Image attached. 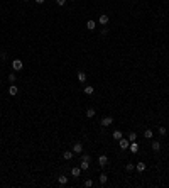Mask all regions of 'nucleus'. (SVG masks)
Masks as SVG:
<instances>
[{
    "instance_id": "27",
    "label": "nucleus",
    "mask_w": 169,
    "mask_h": 188,
    "mask_svg": "<svg viewBox=\"0 0 169 188\" xmlns=\"http://www.w3.org/2000/svg\"><path fill=\"white\" fill-rule=\"evenodd\" d=\"M56 4H58V5H59V7H63V5H64V4H66V0H56Z\"/></svg>"
},
{
    "instance_id": "19",
    "label": "nucleus",
    "mask_w": 169,
    "mask_h": 188,
    "mask_svg": "<svg viewBox=\"0 0 169 188\" xmlns=\"http://www.w3.org/2000/svg\"><path fill=\"white\" fill-rule=\"evenodd\" d=\"M93 92H95L93 86H90V85H88V86H84V93H86V95H93Z\"/></svg>"
},
{
    "instance_id": "32",
    "label": "nucleus",
    "mask_w": 169,
    "mask_h": 188,
    "mask_svg": "<svg viewBox=\"0 0 169 188\" xmlns=\"http://www.w3.org/2000/svg\"><path fill=\"white\" fill-rule=\"evenodd\" d=\"M24 2H29V0H24Z\"/></svg>"
},
{
    "instance_id": "31",
    "label": "nucleus",
    "mask_w": 169,
    "mask_h": 188,
    "mask_svg": "<svg viewBox=\"0 0 169 188\" xmlns=\"http://www.w3.org/2000/svg\"><path fill=\"white\" fill-rule=\"evenodd\" d=\"M34 2H36V4H39V5H42V4H44V0H34Z\"/></svg>"
},
{
    "instance_id": "28",
    "label": "nucleus",
    "mask_w": 169,
    "mask_h": 188,
    "mask_svg": "<svg viewBox=\"0 0 169 188\" xmlns=\"http://www.w3.org/2000/svg\"><path fill=\"white\" fill-rule=\"evenodd\" d=\"M81 159H84V161H90L91 158H90V154H83V156H81Z\"/></svg>"
},
{
    "instance_id": "20",
    "label": "nucleus",
    "mask_w": 169,
    "mask_h": 188,
    "mask_svg": "<svg viewBox=\"0 0 169 188\" xmlns=\"http://www.w3.org/2000/svg\"><path fill=\"white\" fill-rule=\"evenodd\" d=\"M86 117L88 119L95 117V108H86Z\"/></svg>"
},
{
    "instance_id": "4",
    "label": "nucleus",
    "mask_w": 169,
    "mask_h": 188,
    "mask_svg": "<svg viewBox=\"0 0 169 188\" xmlns=\"http://www.w3.org/2000/svg\"><path fill=\"white\" fill-rule=\"evenodd\" d=\"M108 20H110V17H108L107 14H102V15L98 17V22L102 24V26H107V24H108Z\"/></svg>"
},
{
    "instance_id": "12",
    "label": "nucleus",
    "mask_w": 169,
    "mask_h": 188,
    "mask_svg": "<svg viewBox=\"0 0 169 188\" xmlns=\"http://www.w3.org/2000/svg\"><path fill=\"white\" fill-rule=\"evenodd\" d=\"M95 27H96V22L90 19L88 22H86V29H88V31H95Z\"/></svg>"
},
{
    "instance_id": "30",
    "label": "nucleus",
    "mask_w": 169,
    "mask_h": 188,
    "mask_svg": "<svg viewBox=\"0 0 169 188\" xmlns=\"http://www.w3.org/2000/svg\"><path fill=\"white\" fill-rule=\"evenodd\" d=\"M102 34H103V36H107V34H108V29L103 27V29H102Z\"/></svg>"
},
{
    "instance_id": "8",
    "label": "nucleus",
    "mask_w": 169,
    "mask_h": 188,
    "mask_svg": "<svg viewBox=\"0 0 169 188\" xmlns=\"http://www.w3.org/2000/svg\"><path fill=\"white\" fill-rule=\"evenodd\" d=\"M98 165H100V166H107V165H108V158H107L105 154H102V156L98 158Z\"/></svg>"
},
{
    "instance_id": "24",
    "label": "nucleus",
    "mask_w": 169,
    "mask_h": 188,
    "mask_svg": "<svg viewBox=\"0 0 169 188\" xmlns=\"http://www.w3.org/2000/svg\"><path fill=\"white\" fill-rule=\"evenodd\" d=\"M84 186L91 188V186H93V181H91V180H84Z\"/></svg>"
},
{
    "instance_id": "5",
    "label": "nucleus",
    "mask_w": 169,
    "mask_h": 188,
    "mask_svg": "<svg viewBox=\"0 0 169 188\" xmlns=\"http://www.w3.org/2000/svg\"><path fill=\"white\" fill-rule=\"evenodd\" d=\"M112 122H113L112 117H103L100 124H102V127H108V126H112Z\"/></svg>"
},
{
    "instance_id": "2",
    "label": "nucleus",
    "mask_w": 169,
    "mask_h": 188,
    "mask_svg": "<svg viewBox=\"0 0 169 188\" xmlns=\"http://www.w3.org/2000/svg\"><path fill=\"white\" fill-rule=\"evenodd\" d=\"M73 153H75V154H81V153H83V144H81V142H75V144H73Z\"/></svg>"
},
{
    "instance_id": "9",
    "label": "nucleus",
    "mask_w": 169,
    "mask_h": 188,
    "mask_svg": "<svg viewBox=\"0 0 169 188\" xmlns=\"http://www.w3.org/2000/svg\"><path fill=\"white\" fill-rule=\"evenodd\" d=\"M58 183L61 185V186H64V185L68 183V176H64V174H59V176H58Z\"/></svg>"
},
{
    "instance_id": "16",
    "label": "nucleus",
    "mask_w": 169,
    "mask_h": 188,
    "mask_svg": "<svg viewBox=\"0 0 169 188\" xmlns=\"http://www.w3.org/2000/svg\"><path fill=\"white\" fill-rule=\"evenodd\" d=\"M78 81H81V83L86 81V75H84V71H78Z\"/></svg>"
},
{
    "instance_id": "33",
    "label": "nucleus",
    "mask_w": 169,
    "mask_h": 188,
    "mask_svg": "<svg viewBox=\"0 0 169 188\" xmlns=\"http://www.w3.org/2000/svg\"><path fill=\"white\" fill-rule=\"evenodd\" d=\"M0 85H2V80H0Z\"/></svg>"
},
{
    "instance_id": "18",
    "label": "nucleus",
    "mask_w": 169,
    "mask_h": 188,
    "mask_svg": "<svg viewBox=\"0 0 169 188\" xmlns=\"http://www.w3.org/2000/svg\"><path fill=\"white\" fill-rule=\"evenodd\" d=\"M80 168H81V169H88V168H90V161H84V159H81V165H80Z\"/></svg>"
},
{
    "instance_id": "22",
    "label": "nucleus",
    "mask_w": 169,
    "mask_h": 188,
    "mask_svg": "<svg viewBox=\"0 0 169 188\" xmlns=\"http://www.w3.org/2000/svg\"><path fill=\"white\" fill-rule=\"evenodd\" d=\"M129 141H130V142L137 141V134H135V132H130V134H129Z\"/></svg>"
},
{
    "instance_id": "14",
    "label": "nucleus",
    "mask_w": 169,
    "mask_h": 188,
    "mask_svg": "<svg viewBox=\"0 0 169 188\" xmlns=\"http://www.w3.org/2000/svg\"><path fill=\"white\" fill-rule=\"evenodd\" d=\"M146 168H147V166H146V163H137V165H135V169L139 171V173L146 171Z\"/></svg>"
},
{
    "instance_id": "1",
    "label": "nucleus",
    "mask_w": 169,
    "mask_h": 188,
    "mask_svg": "<svg viewBox=\"0 0 169 188\" xmlns=\"http://www.w3.org/2000/svg\"><path fill=\"white\" fill-rule=\"evenodd\" d=\"M12 70L14 71H22L24 70L22 61H20V59H14V61H12Z\"/></svg>"
},
{
    "instance_id": "10",
    "label": "nucleus",
    "mask_w": 169,
    "mask_h": 188,
    "mask_svg": "<svg viewBox=\"0 0 169 188\" xmlns=\"http://www.w3.org/2000/svg\"><path fill=\"white\" fill-rule=\"evenodd\" d=\"M73 156H75V153H73V151H64V153H63V158H64L66 161L73 159Z\"/></svg>"
},
{
    "instance_id": "3",
    "label": "nucleus",
    "mask_w": 169,
    "mask_h": 188,
    "mask_svg": "<svg viewBox=\"0 0 169 188\" xmlns=\"http://www.w3.org/2000/svg\"><path fill=\"white\" fill-rule=\"evenodd\" d=\"M118 146L122 147V149H129V146H130V141H129V139H125V137H122V139L118 141Z\"/></svg>"
},
{
    "instance_id": "23",
    "label": "nucleus",
    "mask_w": 169,
    "mask_h": 188,
    "mask_svg": "<svg viewBox=\"0 0 169 188\" xmlns=\"http://www.w3.org/2000/svg\"><path fill=\"white\" fill-rule=\"evenodd\" d=\"M125 169H127V171H134V169H135V165H132V163H127Z\"/></svg>"
},
{
    "instance_id": "13",
    "label": "nucleus",
    "mask_w": 169,
    "mask_h": 188,
    "mask_svg": "<svg viewBox=\"0 0 169 188\" xmlns=\"http://www.w3.org/2000/svg\"><path fill=\"white\" fill-rule=\"evenodd\" d=\"M152 151H154V153H159L161 151V142L159 141H152Z\"/></svg>"
},
{
    "instance_id": "6",
    "label": "nucleus",
    "mask_w": 169,
    "mask_h": 188,
    "mask_svg": "<svg viewBox=\"0 0 169 188\" xmlns=\"http://www.w3.org/2000/svg\"><path fill=\"white\" fill-rule=\"evenodd\" d=\"M112 137L115 139V141H120V139L123 137V134H122V131H118V129H115V131L112 132Z\"/></svg>"
},
{
    "instance_id": "15",
    "label": "nucleus",
    "mask_w": 169,
    "mask_h": 188,
    "mask_svg": "<svg viewBox=\"0 0 169 188\" xmlns=\"http://www.w3.org/2000/svg\"><path fill=\"white\" fill-rule=\"evenodd\" d=\"M71 174H73L75 178H78L81 174V168H71Z\"/></svg>"
},
{
    "instance_id": "34",
    "label": "nucleus",
    "mask_w": 169,
    "mask_h": 188,
    "mask_svg": "<svg viewBox=\"0 0 169 188\" xmlns=\"http://www.w3.org/2000/svg\"><path fill=\"white\" fill-rule=\"evenodd\" d=\"M71 2H73V0H71Z\"/></svg>"
},
{
    "instance_id": "25",
    "label": "nucleus",
    "mask_w": 169,
    "mask_h": 188,
    "mask_svg": "<svg viewBox=\"0 0 169 188\" xmlns=\"http://www.w3.org/2000/svg\"><path fill=\"white\" fill-rule=\"evenodd\" d=\"M159 134L161 136H166V127H159Z\"/></svg>"
},
{
    "instance_id": "29",
    "label": "nucleus",
    "mask_w": 169,
    "mask_h": 188,
    "mask_svg": "<svg viewBox=\"0 0 169 188\" xmlns=\"http://www.w3.org/2000/svg\"><path fill=\"white\" fill-rule=\"evenodd\" d=\"M0 59H4V61H5V59H7V53H2V54H0Z\"/></svg>"
},
{
    "instance_id": "7",
    "label": "nucleus",
    "mask_w": 169,
    "mask_h": 188,
    "mask_svg": "<svg viewBox=\"0 0 169 188\" xmlns=\"http://www.w3.org/2000/svg\"><path fill=\"white\" fill-rule=\"evenodd\" d=\"M129 149H130V153H139V144H137V141H134V142H130V146H129Z\"/></svg>"
},
{
    "instance_id": "21",
    "label": "nucleus",
    "mask_w": 169,
    "mask_h": 188,
    "mask_svg": "<svg viewBox=\"0 0 169 188\" xmlns=\"http://www.w3.org/2000/svg\"><path fill=\"white\" fill-rule=\"evenodd\" d=\"M107 181H108V176H107L105 173H102V174H100V183H102V185H105Z\"/></svg>"
},
{
    "instance_id": "26",
    "label": "nucleus",
    "mask_w": 169,
    "mask_h": 188,
    "mask_svg": "<svg viewBox=\"0 0 169 188\" xmlns=\"http://www.w3.org/2000/svg\"><path fill=\"white\" fill-rule=\"evenodd\" d=\"M9 81H12V83L15 81V75H14V73H10V75H9Z\"/></svg>"
},
{
    "instance_id": "17",
    "label": "nucleus",
    "mask_w": 169,
    "mask_h": 188,
    "mask_svg": "<svg viewBox=\"0 0 169 188\" xmlns=\"http://www.w3.org/2000/svg\"><path fill=\"white\" fill-rule=\"evenodd\" d=\"M152 136H154V134H152V129H146V131H144V137H146V139H152Z\"/></svg>"
},
{
    "instance_id": "11",
    "label": "nucleus",
    "mask_w": 169,
    "mask_h": 188,
    "mask_svg": "<svg viewBox=\"0 0 169 188\" xmlns=\"http://www.w3.org/2000/svg\"><path fill=\"white\" fill-rule=\"evenodd\" d=\"M9 93L12 95V97H15V95L19 93V88H17V85H10V88H9Z\"/></svg>"
}]
</instances>
